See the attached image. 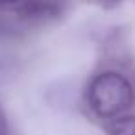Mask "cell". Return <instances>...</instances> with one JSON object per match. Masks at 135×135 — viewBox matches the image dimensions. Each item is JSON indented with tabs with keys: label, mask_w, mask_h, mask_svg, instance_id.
Returning <instances> with one entry per match:
<instances>
[{
	"label": "cell",
	"mask_w": 135,
	"mask_h": 135,
	"mask_svg": "<svg viewBox=\"0 0 135 135\" xmlns=\"http://www.w3.org/2000/svg\"><path fill=\"white\" fill-rule=\"evenodd\" d=\"M109 135H135V117H124L109 126Z\"/></svg>",
	"instance_id": "obj_3"
},
{
	"label": "cell",
	"mask_w": 135,
	"mask_h": 135,
	"mask_svg": "<svg viewBox=\"0 0 135 135\" xmlns=\"http://www.w3.org/2000/svg\"><path fill=\"white\" fill-rule=\"evenodd\" d=\"M87 100L91 109L102 117H117L124 109H128L133 102V89L131 83L115 70L102 72L93 78L87 89Z\"/></svg>",
	"instance_id": "obj_1"
},
{
	"label": "cell",
	"mask_w": 135,
	"mask_h": 135,
	"mask_svg": "<svg viewBox=\"0 0 135 135\" xmlns=\"http://www.w3.org/2000/svg\"><path fill=\"white\" fill-rule=\"evenodd\" d=\"M0 9L11 11L22 19H48L56 17L59 13V8L56 4H45V2H6L0 4Z\"/></svg>",
	"instance_id": "obj_2"
}]
</instances>
